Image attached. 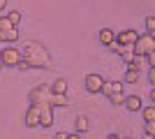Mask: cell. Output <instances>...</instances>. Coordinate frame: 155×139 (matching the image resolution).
I'll list each match as a JSON object with an SVG mask.
<instances>
[{"mask_svg":"<svg viewBox=\"0 0 155 139\" xmlns=\"http://www.w3.org/2000/svg\"><path fill=\"white\" fill-rule=\"evenodd\" d=\"M21 56H23L21 60H23L30 70L32 67H35V70H49V67H51V56H49V51L44 49V44H39V42H26Z\"/></svg>","mask_w":155,"mask_h":139,"instance_id":"obj_1","label":"cell"},{"mask_svg":"<svg viewBox=\"0 0 155 139\" xmlns=\"http://www.w3.org/2000/svg\"><path fill=\"white\" fill-rule=\"evenodd\" d=\"M132 51H134L137 56H143V53H148V51H155V35H150V33L139 35L137 42L132 44Z\"/></svg>","mask_w":155,"mask_h":139,"instance_id":"obj_2","label":"cell"},{"mask_svg":"<svg viewBox=\"0 0 155 139\" xmlns=\"http://www.w3.org/2000/svg\"><path fill=\"white\" fill-rule=\"evenodd\" d=\"M0 58H2L5 67H16L23 56H21V49H16L14 44H7L5 49H0Z\"/></svg>","mask_w":155,"mask_h":139,"instance_id":"obj_3","label":"cell"},{"mask_svg":"<svg viewBox=\"0 0 155 139\" xmlns=\"http://www.w3.org/2000/svg\"><path fill=\"white\" fill-rule=\"evenodd\" d=\"M37 111H39V127H51L53 125V107L49 102H39Z\"/></svg>","mask_w":155,"mask_h":139,"instance_id":"obj_4","label":"cell"},{"mask_svg":"<svg viewBox=\"0 0 155 139\" xmlns=\"http://www.w3.org/2000/svg\"><path fill=\"white\" fill-rule=\"evenodd\" d=\"M49 95H51V91L46 86H35L28 93V100H30V104H39V102H49Z\"/></svg>","mask_w":155,"mask_h":139,"instance_id":"obj_5","label":"cell"},{"mask_svg":"<svg viewBox=\"0 0 155 139\" xmlns=\"http://www.w3.org/2000/svg\"><path fill=\"white\" fill-rule=\"evenodd\" d=\"M102 84H104V77H100V74H88L84 79V86H86V91L91 93V95H97L100 93V88H102Z\"/></svg>","mask_w":155,"mask_h":139,"instance_id":"obj_6","label":"cell"},{"mask_svg":"<svg viewBox=\"0 0 155 139\" xmlns=\"http://www.w3.org/2000/svg\"><path fill=\"white\" fill-rule=\"evenodd\" d=\"M137 37H139V33L132 30V28H127V30H120V33L116 35V40H114V42H118V44H123V46H132L137 42Z\"/></svg>","mask_w":155,"mask_h":139,"instance_id":"obj_7","label":"cell"},{"mask_svg":"<svg viewBox=\"0 0 155 139\" xmlns=\"http://www.w3.org/2000/svg\"><path fill=\"white\" fill-rule=\"evenodd\" d=\"M26 127H30V130L39 127V111H37V104H30V107L26 109Z\"/></svg>","mask_w":155,"mask_h":139,"instance_id":"obj_8","label":"cell"},{"mask_svg":"<svg viewBox=\"0 0 155 139\" xmlns=\"http://www.w3.org/2000/svg\"><path fill=\"white\" fill-rule=\"evenodd\" d=\"M0 42L5 44H12V42H19V28L9 26V28H0Z\"/></svg>","mask_w":155,"mask_h":139,"instance_id":"obj_9","label":"cell"},{"mask_svg":"<svg viewBox=\"0 0 155 139\" xmlns=\"http://www.w3.org/2000/svg\"><path fill=\"white\" fill-rule=\"evenodd\" d=\"M123 104H125V109H127L130 114H137V111L143 107L139 95H125V98H123Z\"/></svg>","mask_w":155,"mask_h":139,"instance_id":"obj_10","label":"cell"},{"mask_svg":"<svg viewBox=\"0 0 155 139\" xmlns=\"http://www.w3.org/2000/svg\"><path fill=\"white\" fill-rule=\"evenodd\" d=\"M97 40H100V44H102V46H107V49H109V46L114 44V40H116V33H114L111 28H102V30H100V35H97Z\"/></svg>","mask_w":155,"mask_h":139,"instance_id":"obj_11","label":"cell"},{"mask_svg":"<svg viewBox=\"0 0 155 139\" xmlns=\"http://www.w3.org/2000/svg\"><path fill=\"white\" fill-rule=\"evenodd\" d=\"M49 104L51 107H67L70 100L65 98V95H60V93H51V95H49Z\"/></svg>","mask_w":155,"mask_h":139,"instance_id":"obj_12","label":"cell"},{"mask_svg":"<svg viewBox=\"0 0 155 139\" xmlns=\"http://www.w3.org/2000/svg\"><path fill=\"white\" fill-rule=\"evenodd\" d=\"M74 125H77V132H79V134H86V132H88V127H91V123H88V118H86V116H77Z\"/></svg>","mask_w":155,"mask_h":139,"instance_id":"obj_13","label":"cell"},{"mask_svg":"<svg viewBox=\"0 0 155 139\" xmlns=\"http://www.w3.org/2000/svg\"><path fill=\"white\" fill-rule=\"evenodd\" d=\"M51 93H60V95H65L67 93V79H56L51 86Z\"/></svg>","mask_w":155,"mask_h":139,"instance_id":"obj_14","label":"cell"},{"mask_svg":"<svg viewBox=\"0 0 155 139\" xmlns=\"http://www.w3.org/2000/svg\"><path fill=\"white\" fill-rule=\"evenodd\" d=\"M137 81H139V72L132 70V67H127V72L123 77V84H137Z\"/></svg>","mask_w":155,"mask_h":139,"instance_id":"obj_15","label":"cell"},{"mask_svg":"<svg viewBox=\"0 0 155 139\" xmlns=\"http://www.w3.org/2000/svg\"><path fill=\"white\" fill-rule=\"evenodd\" d=\"M143 116V121H155V104H148V107H141L139 109Z\"/></svg>","mask_w":155,"mask_h":139,"instance_id":"obj_16","label":"cell"},{"mask_svg":"<svg viewBox=\"0 0 155 139\" xmlns=\"http://www.w3.org/2000/svg\"><path fill=\"white\" fill-rule=\"evenodd\" d=\"M5 19L9 21V26H19L23 16H21V12H16V9H14V12H7V16H5Z\"/></svg>","mask_w":155,"mask_h":139,"instance_id":"obj_17","label":"cell"},{"mask_svg":"<svg viewBox=\"0 0 155 139\" xmlns=\"http://www.w3.org/2000/svg\"><path fill=\"white\" fill-rule=\"evenodd\" d=\"M118 56H120V58H123L125 63H127V65H130V63H132V58H134V51H132V46H123Z\"/></svg>","mask_w":155,"mask_h":139,"instance_id":"obj_18","label":"cell"},{"mask_svg":"<svg viewBox=\"0 0 155 139\" xmlns=\"http://www.w3.org/2000/svg\"><path fill=\"white\" fill-rule=\"evenodd\" d=\"M143 26H146V33L155 35V16H153V14H148V16L143 19Z\"/></svg>","mask_w":155,"mask_h":139,"instance_id":"obj_19","label":"cell"},{"mask_svg":"<svg viewBox=\"0 0 155 139\" xmlns=\"http://www.w3.org/2000/svg\"><path fill=\"white\" fill-rule=\"evenodd\" d=\"M109 91H111V95H114V93H120V95H123L125 84L123 81H109Z\"/></svg>","mask_w":155,"mask_h":139,"instance_id":"obj_20","label":"cell"},{"mask_svg":"<svg viewBox=\"0 0 155 139\" xmlns=\"http://www.w3.org/2000/svg\"><path fill=\"white\" fill-rule=\"evenodd\" d=\"M123 98L125 95H120V93H114V95H109V102L114 107H118V104H123Z\"/></svg>","mask_w":155,"mask_h":139,"instance_id":"obj_21","label":"cell"},{"mask_svg":"<svg viewBox=\"0 0 155 139\" xmlns=\"http://www.w3.org/2000/svg\"><path fill=\"white\" fill-rule=\"evenodd\" d=\"M146 79L150 86H155V67H146Z\"/></svg>","mask_w":155,"mask_h":139,"instance_id":"obj_22","label":"cell"},{"mask_svg":"<svg viewBox=\"0 0 155 139\" xmlns=\"http://www.w3.org/2000/svg\"><path fill=\"white\" fill-rule=\"evenodd\" d=\"M65 137H67V132H56L53 134V139H65Z\"/></svg>","mask_w":155,"mask_h":139,"instance_id":"obj_23","label":"cell"},{"mask_svg":"<svg viewBox=\"0 0 155 139\" xmlns=\"http://www.w3.org/2000/svg\"><path fill=\"white\" fill-rule=\"evenodd\" d=\"M65 139H81V134H79V132H77V134H67Z\"/></svg>","mask_w":155,"mask_h":139,"instance_id":"obj_24","label":"cell"},{"mask_svg":"<svg viewBox=\"0 0 155 139\" xmlns=\"http://www.w3.org/2000/svg\"><path fill=\"white\" fill-rule=\"evenodd\" d=\"M141 139H155V134H148V132H143V137Z\"/></svg>","mask_w":155,"mask_h":139,"instance_id":"obj_25","label":"cell"},{"mask_svg":"<svg viewBox=\"0 0 155 139\" xmlns=\"http://www.w3.org/2000/svg\"><path fill=\"white\" fill-rule=\"evenodd\" d=\"M5 7H7V0H0V12H2Z\"/></svg>","mask_w":155,"mask_h":139,"instance_id":"obj_26","label":"cell"},{"mask_svg":"<svg viewBox=\"0 0 155 139\" xmlns=\"http://www.w3.org/2000/svg\"><path fill=\"white\" fill-rule=\"evenodd\" d=\"M2 67H5V65H2V58H0V70H2Z\"/></svg>","mask_w":155,"mask_h":139,"instance_id":"obj_27","label":"cell"},{"mask_svg":"<svg viewBox=\"0 0 155 139\" xmlns=\"http://www.w3.org/2000/svg\"><path fill=\"white\" fill-rule=\"evenodd\" d=\"M120 139H132V137H120Z\"/></svg>","mask_w":155,"mask_h":139,"instance_id":"obj_28","label":"cell"}]
</instances>
